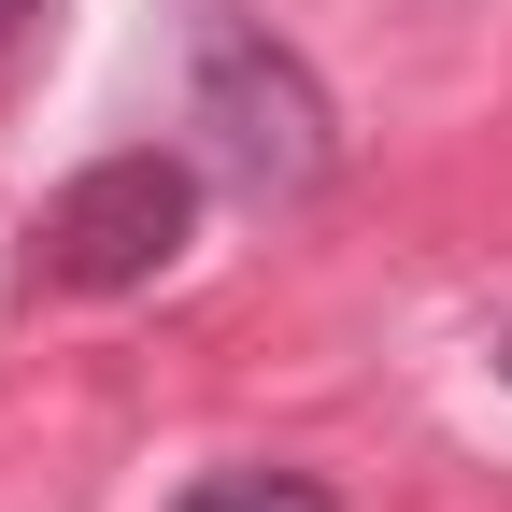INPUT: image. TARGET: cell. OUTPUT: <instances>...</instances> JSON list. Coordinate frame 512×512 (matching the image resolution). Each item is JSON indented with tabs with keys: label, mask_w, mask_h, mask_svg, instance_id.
Segmentation results:
<instances>
[{
	"label": "cell",
	"mask_w": 512,
	"mask_h": 512,
	"mask_svg": "<svg viewBox=\"0 0 512 512\" xmlns=\"http://www.w3.org/2000/svg\"><path fill=\"white\" fill-rule=\"evenodd\" d=\"M484 370H498V384H512V313H498V328H484Z\"/></svg>",
	"instance_id": "4"
},
{
	"label": "cell",
	"mask_w": 512,
	"mask_h": 512,
	"mask_svg": "<svg viewBox=\"0 0 512 512\" xmlns=\"http://www.w3.org/2000/svg\"><path fill=\"white\" fill-rule=\"evenodd\" d=\"M200 157L242 185V200H313V185L342 171V128H328V86L299 72L285 43H256V29H214L200 43Z\"/></svg>",
	"instance_id": "1"
},
{
	"label": "cell",
	"mask_w": 512,
	"mask_h": 512,
	"mask_svg": "<svg viewBox=\"0 0 512 512\" xmlns=\"http://www.w3.org/2000/svg\"><path fill=\"white\" fill-rule=\"evenodd\" d=\"M171 512H342V498L313 484V470H200Z\"/></svg>",
	"instance_id": "3"
},
{
	"label": "cell",
	"mask_w": 512,
	"mask_h": 512,
	"mask_svg": "<svg viewBox=\"0 0 512 512\" xmlns=\"http://www.w3.org/2000/svg\"><path fill=\"white\" fill-rule=\"evenodd\" d=\"M29 15H43V0H0V43H15V29H29Z\"/></svg>",
	"instance_id": "5"
},
{
	"label": "cell",
	"mask_w": 512,
	"mask_h": 512,
	"mask_svg": "<svg viewBox=\"0 0 512 512\" xmlns=\"http://www.w3.org/2000/svg\"><path fill=\"white\" fill-rule=\"evenodd\" d=\"M185 228H200V157L128 143V157L72 171V185L43 200V271L86 285V299H114V285H157L171 256H185Z\"/></svg>",
	"instance_id": "2"
}]
</instances>
